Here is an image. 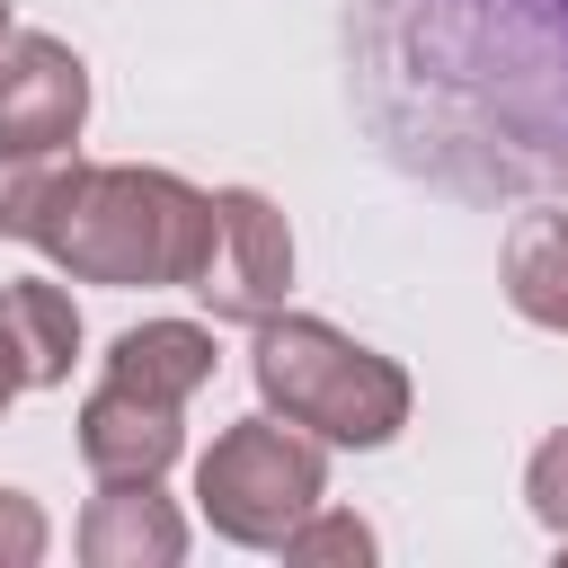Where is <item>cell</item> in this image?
Wrapping results in <instances>:
<instances>
[{
	"instance_id": "277c9868",
	"label": "cell",
	"mask_w": 568,
	"mask_h": 568,
	"mask_svg": "<svg viewBox=\"0 0 568 568\" xmlns=\"http://www.w3.org/2000/svg\"><path fill=\"white\" fill-rule=\"evenodd\" d=\"M328 497V453L320 435H302L293 417H240L213 435V453L195 462V506L222 541L240 550H275L311 506Z\"/></svg>"
},
{
	"instance_id": "9c48e42d",
	"label": "cell",
	"mask_w": 568,
	"mask_h": 568,
	"mask_svg": "<svg viewBox=\"0 0 568 568\" xmlns=\"http://www.w3.org/2000/svg\"><path fill=\"white\" fill-rule=\"evenodd\" d=\"M106 382L186 408V399L213 382V328H195V320H142V328H124V337L106 346Z\"/></svg>"
},
{
	"instance_id": "9a60e30c",
	"label": "cell",
	"mask_w": 568,
	"mask_h": 568,
	"mask_svg": "<svg viewBox=\"0 0 568 568\" xmlns=\"http://www.w3.org/2000/svg\"><path fill=\"white\" fill-rule=\"evenodd\" d=\"M44 506L27 497V488H0V568H36L44 559Z\"/></svg>"
},
{
	"instance_id": "ba28073f",
	"label": "cell",
	"mask_w": 568,
	"mask_h": 568,
	"mask_svg": "<svg viewBox=\"0 0 568 568\" xmlns=\"http://www.w3.org/2000/svg\"><path fill=\"white\" fill-rule=\"evenodd\" d=\"M80 559L89 568H178L186 515L160 497V479H98V497L80 515Z\"/></svg>"
},
{
	"instance_id": "8992f818",
	"label": "cell",
	"mask_w": 568,
	"mask_h": 568,
	"mask_svg": "<svg viewBox=\"0 0 568 568\" xmlns=\"http://www.w3.org/2000/svg\"><path fill=\"white\" fill-rule=\"evenodd\" d=\"M89 71L62 36H0V151H71Z\"/></svg>"
},
{
	"instance_id": "3957f363",
	"label": "cell",
	"mask_w": 568,
	"mask_h": 568,
	"mask_svg": "<svg viewBox=\"0 0 568 568\" xmlns=\"http://www.w3.org/2000/svg\"><path fill=\"white\" fill-rule=\"evenodd\" d=\"M248 364H257L266 408L293 417V426L320 435V444L373 453V444H390V435L408 426V373H399L390 355L355 346L346 328L311 320V311H266Z\"/></svg>"
},
{
	"instance_id": "30bf717a",
	"label": "cell",
	"mask_w": 568,
	"mask_h": 568,
	"mask_svg": "<svg viewBox=\"0 0 568 568\" xmlns=\"http://www.w3.org/2000/svg\"><path fill=\"white\" fill-rule=\"evenodd\" d=\"M497 275H506V302H515L532 328L568 337V213H550V204L515 213Z\"/></svg>"
},
{
	"instance_id": "8fae6325",
	"label": "cell",
	"mask_w": 568,
	"mask_h": 568,
	"mask_svg": "<svg viewBox=\"0 0 568 568\" xmlns=\"http://www.w3.org/2000/svg\"><path fill=\"white\" fill-rule=\"evenodd\" d=\"M0 337L18 346L27 382H36V390H53V382H71V355H80V311H71V293H62V284L18 275V284L0 293Z\"/></svg>"
},
{
	"instance_id": "5b68a950",
	"label": "cell",
	"mask_w": 568,
	"mask_h": 568,
	"mask_svg": "<svg viewBox=\"0 0 568 568\" xmlns=\"http://www.w3.org/2000/svg\"><path fill=\"white\" fill-rule=\"evenodd\" d=\"M186 293L213 320H248V328L266 311H284V293H293V231H284V213L257 186H222L213 195V248H204Z\"/></svg>"
},
{
	"instance_id": "52a82bcc",
	"label": "cell",
	"mask_w": 568,
	"mask_h": 568,
	"mask_svg": "<svg viewBox=\"0 0 568 568\" xmlns=\"http://www.w3.org/2000/svg\"><path fill=\"white\" fill-rule=\"evenodd\" d=\"M186 426H178V399H151V390H124V382H98L89 408H80V462L98 479H160L178 462Z\"/></svg>"
},
{
	"instance_id": "6da1fadb",
	"label": "cell",
	"mask_w": 568,
	"mask_h": 568,
	"mask_svg": "<svg viewBox=\"0 0 568 568\" xmlns=\"http://www.w3.org/2000/svg\"><path fill=\"white\" fill-rule=\"evenodd\" d=\"M346 80L373 142L444 195L568 186V0H355Z\"/></svg>"
},
{
	"instance_id": "4fadbf2b",
	"label": "cell",
	"mask_w": 568,
	"mask_h": 568,
	"mask_svg": "<svg viewBox=\"0 0 568 568\" xmlns=\"http://www.w3.org/2000/svg\"><path fill=\"white\" fill-rule=\"evenodd\" d=\"M275 550H284L293 568H346V559L364 568V559H373V524H364V515H328V506H311Z\"/></svg>"
},
{
	"instance_id": "e0dca14e",
	"label": "cell",
	"mask_w": 568,
	"mask_h": 568,
	"mask_svg": "<svg viewBox=\"0 0 568 568\" xmlns=\"http://www.w3.org/2000/svg\"><path fill=\"white\" fill-rule=\"evenodd\" d=\"M0 36H9V0H0Z\"/></svg>"
},
{
	"instance_id": "7c38bea8",
	"label": "cell",
	"mask_w": 568,
	"mask_h": 568,
	"mask_svg": "<svg viewBox=\"0 0 568 568\" xmlns=\"http://www.w3.org/2000/svg\"><path fill=\"white\" fill-rule=\"evenodd\" d=\"M71 178H80L71 151H0V240H44Z\"/></svg>"
},
{
	"instance_id": "5bb4252c",
	"label": "cell",
	"mask_w": 568,
	"mask_h": 568,
	"mask_svg": "<svg viewBox=\"0 0 568 568\" xmlns=\"http://www.w3.org/2000/svg\"><path fill=\"white\" fill-rule=\"evenodd\" d=\"M524 497H532V515H541V532L568 550V426L524 462Z\"/></svg>"
},
{
	"instance_id": "7a4b0ae2",
	"label": "cell",
	"mask_w": 568,
	"mask_h": 568,
	"mask_svg": "<svg viewBox=\"0 0 568 568\" xmlns=\"http://www.w3.org/2000/svg\"><path fill=\"white\" fill-rule=\"evenodd\" d=\"M71 284H195L213 195L169 169H80L36 240Z\"/></svg>"
},
{
	"instance_id": "2e32d148",
	"label": "cell",
	"mask_w": 568,
	"mask_h": 568,
	"mask_svg": "<svg viewBox=\"0 0 568 568\" xmlns=\"http://www.w3.org/2000/svg\"><path fill=\"white\" fill-rule=\"evenodd\" d=\"M18 390H27V364H18V346L0 337V417H9V399H18Z\"/></svg>"
}]
</instances>
